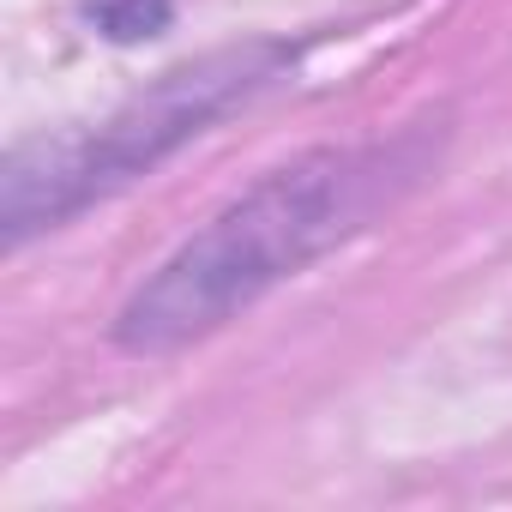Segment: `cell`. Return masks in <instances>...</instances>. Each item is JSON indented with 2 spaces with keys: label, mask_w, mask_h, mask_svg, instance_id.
I'll return each mask as SVG.
<instances>
[{
  "label": "cell",
  "mask_w": 512,
  "mask_h": 512,
  "mask_svg": "<svg viewBox=\"0 0 512 512\" xmlns=\"http://www.w3.org/2000/svg\"><path fill=\"white\" fill-rule=\"evenodd\" d=\"M434 157L428 133L350 145V151H308L266 181H253L235 205H223L199 235H187L169 260L133 290L115 320L121 350L169 356L241 308H253L272 284L314 266L326 247L356 235L374 211L422 181Z\"/></svg>",
  "instance_id": "6da1fadb"
},
{
  "label": "cell",
  "mask_w": 512,
  "mask_h": 512,
  "mask_svg": "<svg viewBox=\"0 0 512 512\" xmlns=\"http://www.w3.org/2000/svg\"><path fill=\"white\" fill-rule=\"evenodd\" d=\"M290 67H296V49L253 37V43H235V49H217V55H199V61L163 73L151 91H139L133 103H121L109 121L85 127V133L19 145L7 157V199H0L7 247H19L37 229L67 223L73 211H85L121 187H133L169 151L199 139L223 109L247 103L253 91H266Z\"/></svg>",
  "instance_id": "7a4b0ae2"
},
{
  "label": "cell",
  "mask_w": 512,
  "mask_h": 512,
  "mask_svg": "<svg viewBox=\"0 0 512 512\" xmlns=\"http://www.w3.org/2000/svg\"><path fill=\"white\" fill-rule=\"evenodd\" d=\"M175 13V0H85V19L109 37V43H139L157 37Z\"/></svg>",
  "instance_id": "3957f363"
}]
</instances>
